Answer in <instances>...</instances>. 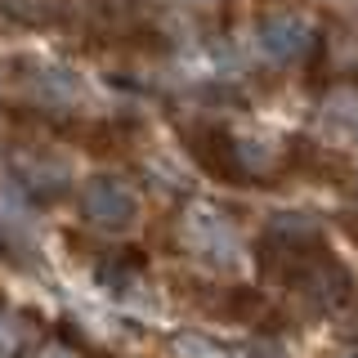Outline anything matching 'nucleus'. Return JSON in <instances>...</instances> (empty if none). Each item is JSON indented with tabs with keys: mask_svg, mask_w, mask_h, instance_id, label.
I'll use <instances>...</instances> for the list:
<instances>
[{
	"mask_svg": "<svg viewBox=\"0 0 358 358\" xmlns=\"http://www.w3.org/2000/svg\"><path fill=\"white\" fill-rule=\"evenodd\" d=\"M126 193H121L117 184H94L90 188V215L99 220H126Z\"/></svg>",
	"mask_w": 358,
	"mask_h": 358,
	"instance_id": "obj_1",
	"label": "nucleus"
},
{
	"mask_svg": "<svg viewBox=\"0 0 358 358\" xmlns=\"http://www.w3.org/2000/svg\"><path fill=\"white\" fill-rule=\"evenodd\" d=\"M41 358H72V354H63V350H45Z\"/></svg>",
	"mask_w": 358,
	"mask_h": 358,
	"instance_id": "obj_3",
	"label": "nucleus"
},
{
	"mask_svg": "<svg viewBox=\"0 0 358 358\" xmlns=\"http://www.w3.org/2000/svg\"><path fill=\"white\" fill-rule=\"evenodd\" d=\"M18 345V331H14V322L9 318H0V354H9Z\"/></svg>",
	"mask_w": 358,
	"mask_h": 358,
	"instance_id": "obj_2",
	"label": "nucleus"
}]
</instances>
